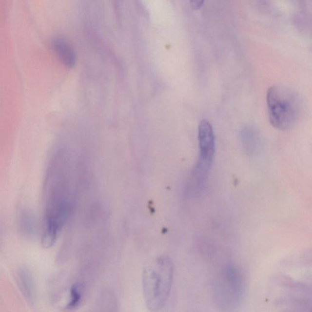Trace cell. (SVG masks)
Masks as SVG:
<instances>
[{
	"instance_id": "1",
	"label": "cell",
	"mask_w": 312,
	"mask_h": 312,
	"mask_svg": "<svg viewBox=\"0 0 312 312\" xmlns=\"http://www.w3.org/2000/svg\"><path fill=\"white\" fill-rule=\"evenodd\" d=\"M65 151H58L49 163L44 184L41 245H55L70 215L73 204L69 159Z\"/></svg>"
},
{
	"instance_id": "2",
	"label": "cell",
	"mask_w": 312,
	"mask_h": 312,
	"mask_svg": "<svg viewBox=\"0 0 312 312\" xmlns=\"http://www.w3.org/2000/svg\"><path fill=\"white\" fill-rule=\"evenodd\" d=\"M174 265L167 255L157 256L149 262L142 273L144 299L151 312L161 311L167 304L172 290Z\"/></svg>"
},
{
	"instance_id": "3",
	"label": "cell",
	"mask_w": 312,
	"mask_h": 312,
	"mask_svg": "<svg viewBox=\"0 0 312 312\" xmlns=\"http://www.w3.org/2000/svg\"><path fill=\"white\" fill-rule=\"evenodd\" d=\"M267 104L270 123L279 130H288L293 127L302 112L301 97L284 85L275 84L268 89Z\"/></svg>"
},
{
	"instance_id": "4",
	"label": "cell",
	"mask_w": 312,
	"mask_h": 312,
	"mask_svg": "<svg viewBox=\"0 0 312 312\" xmlns=\"http://www.w3.org/2000/svg\"><path fill=\"white\" fill-rule=\"evenodd\" d=\"M244 289L245 286L240 271L234 264L226 265L219 271L214 279V303L221 311H235L242 302Z\"/></svg>"
},
{
	"instance_id": "5",
	"label": "cell",
	"mask_w": 312,
	"mask_h": 312,
	"mask_svg": "<svg viewBox=\"0 0 312 312\" xmlns=\"http://www.w3.org/2000/svg\"><path fill=\"white\" fill-rule=\"evenodd\" d=\"M199 157L196 167L209 170L215 153V140L213 128L207 119H202L198 126Z\"/></svg>"
},
{
	"instance_id": "6",
	"label": "cell",
	"mask_w": 312,
	"mask_h": 312,
	"mask_svg": "<svg viewBox=\"0 0 312 312\" xmlns=\"http://www.w3.org/2000/svg\"><path fill=\"white\" fill-rule=\"evenodd\" d=\"M17 282L22 294L29 302L35 297V285L33 275L28 269L21 268L17 273Z\"/></svg>"
},
{
	"instance_id": "7",
	"label": "cell",
	"mask_w": 312,
	"mask_h": 312,
	"mask_svg": "<svg viewBox=\"0 0 312 312\" xmlns=\"http://www.w3.org/2000/svg\"><path fill=\"white\" fill-rule=\"evenodd\" d=\"M52 46L56 55L63 64L68 67H72L76 63V55L72 46L62 38L54 39Z\"/></svg>"
},
{
	"instance_id": "8",
	"label": "cell",
	"mask_w": 312,
	"mask_h": 312,
	"mask_svg": "<svg viewBox=\"0 0 312 312\" xmlns=\"http://www.w3.org/2000/svg\"><path fill=\"white\" fill-rule=\"evenodd\" d=\"M82 297V285L79 283H75L71 287L70 301L63 309V311L72 312L77 310L81 304Z\"/></svg>"
},
{
	"instance_id": "9",
	"label": "cell",
	"mask_w": 312,
	"mask_h": 312,
	"mask_svg": "<svg viewBox=\"0 0 312 312\" xmlns=\"http://www.w3.org/2000/svg\"><path fill=\"white\" fill-rule=\"evenodd\" d=\"M203 1H191V3L195 8H199V7H201L202 4H203Z\"/></svg>"
}]
</instances>
